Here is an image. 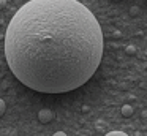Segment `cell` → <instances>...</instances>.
Returning <instances> with one entry per match:
<instances>
[{
    "label": "cell",
    "instance_id": "6da1fadb",
    "mask_svg": "<svg viewBox=\"0 0 147 136\" xmlns=\"http://www.w3.org/2000/svg\"><path fill=\"white\" fill-rule=\"evenodd\" d=\"M5 57L26 87L65 93L86 84L103 57V32L78 0H30L10 21Z\"/></svg>",
    "mask_w": 147,
    "mask_h": 136
},
{
    "label": "cell",
    "instance_id": "277c9868",
    "mask_svg": "<svg viewBox=\"0 0 147 136\" xmlns=\"http://www.w3.org/2000/svg\"><path fill=\"white\" fill-rule=\"evenodd\" d=\"M5 109H7V104H5V101L0 98V117L5 114Z\"/></svg>",
    "mask_w": 147,
    "mask_h": 136
},
{
    "label": "cell",
    "instance_id": "8992f818",
    "mask_svg": "<svg viewBox=\"0 0 147 136\" xmlns=\"http://www.w3.org/2000/svg\"><path fill=\"white\" fill-rule=\"evenodd\" d=\"M127 52H128V54H134V52H136V49H134L133 46H128V47H127Z\"/></svg>",
    "mask_w": 147,
    "mask_h": 136
},
{
    "label": "cell",
    "instance_id": "5b68a950",
    "mask_svg": "<svg viewBox=\"0 0 147 136\" xmlns=\"http://www.w3.org/2000/svg\"><path fill=\"white\" fill-rule=\"evenodd\" d=\"M106 136H128V135L123 133V131H109Z\"/></svg>",
    "mask_w": 147,
    "mask_h": 136
},
{
    "label": "cell",
    "instance_id": "ba28073f",
    "mask_svg": "<svg viewBox=\"0 0 147 136\" xmlns=\"http://www.w3.org/2000/svg\"><path fill=\"white\" fill-rule=\"evenodd\" d=\"M130 13H131V14L134 16V14H136V13H138V8H136V6H133V8L130 9Z\"/></svg>",
    "mask_w": 147,
    "mask_h": 136
},
{
    "label": "cell",
    "instance_id": "9c48e42d",
    "mask_svg": "<svg viewBox=\"0 0 147 136\" xmlns=\"http://www.w3.org/2000/svg\"><path fill=\"white\" fill-rule=\"evenodd\" d=\"M5 3H7V2H5V0H0V9H2V8H3V6H5Z\"/></svg>",
    "mask_w": 147,
    "mask_h": 136
},
{
    "label": "cell",
    "instance_id": "7a4b0ae2",
    "mask_svg": "<svg viewBox=\"0 0 147 136\" xmlns=\"http://www.w3.org/2000/svg\"><path fill=\"white\" fill-rule=\"evenodd\" d=\"M52 119H54V114H52L51 109H41L38 112V120L41 123H48V122H51Z\"/></svg>",
    "mask_w": 147,
    "mask_h": 136
},
{
    "label": "cell",
    "instance_id": "52a82bcc",
    "mask_svg": "<svg viewBox=\"0 0 147 136\" xmlns=\"http://www.w3.org/2000/svg\"><path fill=\"white\" fill-rule=\"evenodd\" d=\"M52 136H67V133H65V131H55Z\"/></svg>",
    "mask_w": 147,
    "mask_h": 136
},
{
    "label": "cell",
    "instance_id": "30bf717a",
    "mask_svg": "<svg viewBox=\"0 0 147 136\" xmlns=\"http://www.w3.org/2000/svg\"><path fill=\"white\" fill-rule=\"evenodd\" d=\"M114 2H120V0H114Z\"/></svg>",
    "mask_w": 147,
    "mask_h": 136
},
{
    "label": "cell",
    "instance_id": "3957f363",
    "mask_svg": "<svg viewBox=\"0 0 147 136\" xmlns=\"http://www.w3.org/2000/svg\"><path fill=\"white\" fill-rule=\"evenodd\" d=\"M122 116L123 117H131L133 116V108H131L130 104H123V106H122Z\"/></svg>",
    "mask_w": 147,
    "mask_h": 136
}]
</instances>
